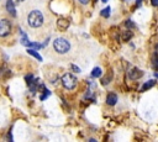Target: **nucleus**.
Instances as JSON below:
<instances>
[{
    "mask_svg": "<svg viewBox=\"0 0 158 142\" xmlns=\"http://www.w3.org/2000/svg\"><path fill=\"white\" fill-rule=\"evenodd\" d=\"M27 47L29 48H33V50H40V48L43 47V44L37 43V42H29L27 43Z\"/></svg>",
    "mask_w": 158,
    "mask_h": 142,
    "instance_id": "f8f14e48",
    "label": "nucleus"
},
{
    "mask_svg": "<svg viewBox=\"0 0 158 142\" xmlns=\"http://www.w3.org/2000/svg\"><path fill=\"white\" fill-rule=\"evenodd\" d=\"M25 79H26V82H27V84H29V85L33 83V76H32V74H30V76H26Z\"/></svg>",
    "mask_w": 158,
    "mask_h": 142,
    "instance_id": "2eb2a0df",
    "label": "nucleus"
},
{
    "mask_svg": "<svg viewBox=\"0 0 158 142\" xmlns=\"http://www.w3.org/2000/svg\"><path fill=\"white\" fill-rule=\"evenodd\" d=\"M126 1H131V0H126Z\"/></svg>",
    "mask_w": 158,
    "mask_h": 142,
    "instance_id": "b1692460",
    "label": "nucleus"
},
{
    "mask_svg": "<svg viewBox=\"0 0 158 142\" xmlns=\"http://www.w3.org/2000/svg\"><path fill=\"white\" fill-rule=\"evenodd\" d=\"M106 103H108V105H111V106L115 105L118 103V95L115 93H109L106 96Z\"/></svg>",
    "mask_w": 158,
    "mask_h": 142,
    "instance_id": "0eeeda50",
    "label": "nucleus"
},
{
    "mask_svg": "<svg viewBox=\"0 0 158 142\" xmlns=\"http://www.w3.org/2000/svg\"><path fill=\"white\" fill-rule=\"evenodd\" d=\"M131 37H132V33H131V31H126V32H123V35H122V40L123 41H129Z\"/></svg>",
    "mask_w": 158,
    "mask_h": 142,
    "instance_id": "4468645a",
    "label": "nucleus"
},
{
    "mask_svg": "<svg viewBox=\"0 0 158 142\" xmlns=\"http://www.w3.org/2000/svg\"><path fill=\"white\" fill-rule=\"evenodd\" d=\"M101 1H103V3H108L109 0H101Z\"/></svg>",
    "mask_w": 158,
    "mask_h": 142,
    "instance_id": "5701e85b",
    "label": "nucleus"
},
{
    "mask_svg": "<svg viewBox=\"0 0 158 142\" xmlns=\"http://www.w3.org/2000/svg\"><path fill=\"white\" fill-rule=\"evenodd\" d=\"M156 83H157L156 79H149V80H147L146 83H143V85H142L141 92H146V90H148V89H151L152 87H155Z\"/></svg>",
    "mask_w": 158,
    "mask_h": 142,
    "instance_id": "1a4fd4ad",
    "label": "nucleus"
},
{
    "mask_svg": "<svg viewBox=\"0 0 158 142\" xmlns=\"http://www.w3.org/2000/svg\"><path fill=\"white\" fill-rule=\"evenodd\" d=\"M27 24L30 27L37 29L43 24V14L40 10H32L27 15Z\"/></svg>",
    "mask_w": 158,
    "mask_h": 142,
    "instance_id": "f257e3e1",
    "label": "nucleus"
},
{
    "mask_svg": "<svg viewBox=\"0 0 158 142\" xmlns=\"http://www.w3.org/2000/svg\"><path fill=\"white\" fill-rule=\"evenodd\" d=\"M11 31V24L10 21L5 20V19H3V20H0V37H5L10 33Z\"/></svg>",
    "mask_w": 158,
    "mask_h": 142,
    "instance_id": "20e7f679",
    "label": "nucleus"
},
{
    "mask_svg": "<svg viewBox=\"0 0 158 142\" xmlns=\"http://www.w3.org/2000/svg\"><path fill=\"white\" fill-rule=\"evenodd\" d=\"M70 68H72V69H73L76 73H80V68H79V67H77V66H74V64H70Z\"/></svg>",
    "mask_w": 158,
    "mask_h": 142,
    "instance_id": "dca6fc26",
    "label": "nucleus"
},
{
    "mask_svg": "<svg viewBox=\"0 0 158 142\" xmlns=\"http://www.w3.org/2000/svg\"><path fill=\"white\" fill-rule=\"evenodd\" d=\"M6 10L11 16H16V10H15V4L13 3V0H7L6 1Z\"/></svg>",
    "mask_w": 158,
    "mask_h": 142,
    "instance_id": "423d86ee",
    "label": "nucleus"
},
{
    "mask_svg": "<svg viewBox=\"0 0 158 142\" xmlns=\"http://www.w3.org/2000/svg\"><path fill=\"white\" fill-rule=\"evenodd\" d=\"M79 1H80L82 4H84V5H86V4L89 3V0H79Z\"/></svg>",
    "mask_w": 158,
    "mask_h": 142,
    "instance_id": "6ab92c4d",
    "label": "nucleus"
},
{
    "mask_svg": "<svg viewBox=\"0 0 158 142\" xmlns=\"http://www.w3.org/2000/svg\"><path fill=\"white\" fill-rule=\"evenodd\" d=\"M141 3H142V0H136V5H137V6H140Z\"/></svg>",
    "mask_w": 158,
    "mask_h": 142,
    "instance_id": "412c9836",
    "label": "nucleus"
},
{
    "mask_svg": "<svg viewBox=\"0 0 158 142\" xmlns=\"http://www.w3.org/2000/svg\"><path fill=\"white\" fill-rule=\"evenodd\" d=\"M27 53L29 54H31V56H33L37 61H40V62H42V57L40 56V53H37V51L36 50H33V48H29L27 50Z\"/></svg>",
    "mask_w": 158,
    "mask_h": 142,
    "instance_id": "9d476101",
    "label": "nucleus"
},
{
    "mask_svg": "<svg viewBox=\"0 0 158 142\" xmlns=\"http://www.w3.org/2000/svg\"><path fill=\"white\" fill-rule=\"evenodd\" d=\"M110 13H111L110 6H106L105 9H103L100 11V14H101V16H103V17H109V16H110Z\"/></svg>",
    "mask_w": 158,
    "mask_h": 142,
    "instance_id": "ddd939ff",
    "label": "nucleus"
},
{
    "mask_svg": "<svg viewBox=\"0 0 158 142\" xmlns=\"http://www.w3.org/2000/svg\"><path fill=\"white\" fill-rule=\"evenodd\" d=\"M151 4L153 6H158V0H151Z\"/></svg>",
    "mask_w": 158,
    "mask_h": 142,
    "instance_id": "a211bd4d",
    "label": "nucleus"
},
{
    "mask_svg": "<svg viewBox=\"0 0 158 142\" xmlns=\"http://www.w3.org/2000/svg\"><path fill=\"white\" fill-rule=\"evenodd\" d=\"M155 77H156L157 79H158V73H155Z\"/></svg>",
    "mask_w": 158,
    "mask_h": 142,
    "instance_id": "4be33fe9",
    "label": "nucleus"
},
{
    "mask_svg": "<svg viewBox=\"0 0 158 142\" xmlns=\"http://www.w3.org/2000/svg\"><path fill=\"white\" fill-rule=\"evenodd\" d=\"M142 76H143L142 70L136 68V67H133V68H131L129 70V78H130V79H132V80H136V79H138V78H141Z\"/></svg>",
    "mask_w": 158,
    "mask_h": 142,
    "instance_id": "39448f33",
    "label": "nucleus"
},
{
    "mask_svg": "<svg viewBox=\"0 0 158 142\" xmlns=\"http://www.w3.org/2000/svg\"><path fill=\"white\" fill-rule=\"evenodd\" d=\"M92 77L93 78H99V77H101V68H100V67H95V68L92 70Z\"/></svg>",
    "mask_w": 158,
    "mask_h": 142,
    "instance_id": "9b49d317",
    "label": "nucleus"
},
{
    "mask_svg": "<svg viewBox=\"0 0 158 142\" xmlns=\"http://www.w3.org/2000/svg\"><path fill=\"white\" fill-rule=\"evenodd\" d=\"M62 84L66 89L72 90V89L77 87V78L74 77L72 73H66V74H63V77H62Z\"/></svg>",
    "mask_w": 158,
    "mask_h": 142,
    "instance_id": "7ed1b4c3",
    "label": "nucleus"
},
{
    "mask_svg": "<svg viewBox=\"0 0 158 142\" xmlns=\"http://www.w3.org/2000/svg\"><path fill=\"white\" fill-rule=\"evenodd\" d=\"M21 1H24V0H13V3L16 5V4H19V3H21Z\"/></svg>",
    "mask_w": 158,
    "mask_h": 142,
    "instance_id": "aec40b11",
    "label": "nucleus"
},
{
    "mask_svg": "<svg viewBox=\"0 0 158 142\" xmlns=\"http://www.w3.org/2000/svg\"><path fill=\"white\" fill-rule=\"evenodd\" d=\"M53 47H54V50L57 51L58 53H67V52L70 50V43L66 38L58 37V38L54 40Z\"/></svg>",
    "mask_w": 158,
    "mask_h": 142,
    "instance_id": "f03ea898",
    "label": "nucleus"
},
{
    "mask_svg": "<svg viewBox=\"0 0 158 142\" xmlns=\"http://www.w3.org/2000/svg\"><path fill=\"white\" fill-rule=\"evenodd\" d=\"M57 26L59 30H62V31H64V30H67L69 27V21L66 20V19H59L58 22H57Z\"/></svg>",
    "mask_w": 158,
    "mask_h": 142,
    "instance_id": "6e6552de",
    "label": "nucleus"
},
{
    "mask_svg": "<svg viewBox=\"0 0 158 142\" xmlns=\"http://www.w3.org/2000/svg\"><path fill=\"white\" fill-rule=\"evenodd\" d=\"M126 26L127 27H135V24L131 20H129V21H126Z\"/></svg>",
    "mask_w": 158,
    "mask_h": 142,
    "instance_id": "f3484780",
    "label": "nucleus"
}]
</instances>
